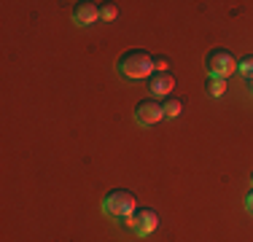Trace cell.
<instances>
[{
  "instance_id": "cell-6",
  "label": "cell",
  "mask_w": 253,
  "mask_h": 242,
  "mask_svg": "<svg viewBox=\"0 0 253 242\" xmlns=\"http://www.w3.org/2000/svg\"><path fill=\"white\" fill-rule=\"evenodd\" d=\"M100 19V3H94V0H78L73 3V22L76 24H94Z\"/></svg>"
},
{
  "instance_id": "cell-8",
  "label": "cell",
  "mask_w": 253,
  "mask_h": 242,
  "mask_svg": "<svg viewBox=\"0 0 253 242\" xmlns=\"http://www.w3.org/2000/svg\"><path fill=\"white\" fill-rule=\"evenodd\" d=\"M162 111H165V119H178L180 111H183V102H180L175 94H170V97L162 100Z\"/></svg>"
},
{
  "instance_id": "cell-13",
  "label": "cell",
  "mask_w": 253,
  "mask_h": 242,
  "mask_svg": "<svg viewBox=\"0 0 253 242\" xmlns=\"http://www.w3.org/2000/svg\"><path fill=\"white\" fill-rule=\"evenodd\" d=\"M245 210H248V213L253 215V189L248 191V197H245Z\"/></svg>"
},
{
  "instance_id": "cell-7",
  "label": "cell",
  "mask_w": 253,
  "mask_h": 242,
  "mask_svg": "<svg viewBox=\"0 0 253 242\" xmlns=\"http://www.w3.org/2000/svg\"><path fill=\"white\" fill-rule=\"evenodd\" d=\"M148 89H151L154 97H170V92L175 89V78H172V73H154L151 78H148Z\"/></svg>"
},
{
  "instance_id": "cell-4",
  "label": "cell",
  "mask_w": 253,
  "mask_h": 242,
  "mask_svg": "<svg viewBox=\"0 0 253 242\" xmlns=\"http://www.w3.org/2000/svg\"><path fill=\"white\" fill-rule=\"evenodd\" d=\"M126 229H132V232L137 234V237H148V234L156 232V226H159V213L151 207H137L132 215L124 218Z\"/></svg>"
},
{
  "instance_id": "cell-11",
  "label": "cell",
  "mask_w": 253,
  "mask_h": 242,
  "mask_svg": "<svg viewBox=\"0 0 253 242\" xmlns=\"http://www.w3.org/2000/svg\"><path fill=\"white\" fill-rule=\"evenodd\" d=\"M237 70L243 73L248 81L253 78V57H251V54H248V57H243V59H237Z\"/></svg>"
},
{
  "instance_id": "cell-2",
  "label": "cell",
  "mask_w": 253,
  "mask_h": 242,
  "mask_svg": "<svg viewBox=\"0 0 253 242\" xmlns=\"http://www.w3.org/2000/svg\"><path fill=\"white\" fill-rule=\"evenodd\" d=\"M102 210L111 218H126L137 210V197L126 189H113V191L105 194V199H102Z\"/></svg>"
},
{
  "instance_id": "cell-9",
  "label": "cell",
  "mask_w": 253,
  "mask_h": 242,
  "mask_svg": "<svg viewBox=\"0 0 253 242\" xmlns=\"http://www.w3.org/2000/svg\"><path fill=\"white\" fill-rule=\"evenodd\" d=\"M205 89H208V94L221 97V94L226 92V81H224V78H210V76H208V81H205Z\"/></svg>"
},
{
  "instance_id": "cell-14",
  "label": "cell",
  "mask_w": 253,
  "mask_h": 242,
  "mask_svg": "<svg viewBox=\"0 0 253 242\" xmlns=\"http://www.w3.org/2000/svg\"><path fill=\"white\" fill-rule=\"evenodd\" d=\"M251 183H253V172H251Z\"/></svg>"
},
{
  "instance_id": "cell-5",
  "label": "cell",
  "mask_w": 253,
  "mask_h": 242,
  "mask_svg": "<svg viewBox=\"0 0 253 242\" xmlns=\"http://www.w3.org/2000/svg\"><path fill=\"white\" fill-rule=\"evenodd\" d=\"M165 119V111H162V102L159 100H140L135 105V121L140 126H151L156 121Z\"/></svg>"
},
{
  "instance_id": "cell-12",
  "label": "cell",
  "mask_w": 253,
  "mask_h": 242,
  "mask_svg": "<svg viewBox=\"0 0 253 242\" xmlns=\"http://www.w3.org/2000/svg\"><path fill=\"white\" fill-rule=\"evenodd\" d=\"M154 73H170V62H167V57H154Z\"/></svg>"
},
{
  "instance_id": "cell-10",
  "label": "cell",
  "mask_w": 253,
  "mask_h": 242,
  "mask_svg": "<svg viewBox=\"0 0 253 242\" xmlns=\"http://www.w3.org/2000/svg\"><path fill=\"white\" fill-rule=\"evenodd\" d=\"M119 16V8H116V3H100V19H105V22H113Z\"/></svg>"
},
{
  "instance_id": "cell-3",
  "label": "cell",
  "mask_w": 253,
  "mask_h": 242,
  "mask_svg": "<svg viewBox=\"0 0 253 242\" xmlns=\"http://www.w3.org/2000/svg\"><path fill=\"white\" fill-rule=\"evenodd\" d=\"M205 68H208L210 78H224L226 81V76H232L237 70V59L226 48H210L208 57H205Z\"/></svg>"
},
{
  "instance_id": "cell-15",
  "label": "cell",
  "mask_w": 253,
  "mask_h": 242,
  "mask_svg": "<svg viewBox=\"0 0 253 242\" xmlns=\"http://www.w3.org/2000/svg\"><path fill=\"white\" fill-rule=\"evenodd\" d=\"M251 89H253V78H251Z\"/></svg>"
},
{
  "instance_id": "cell-1",
  "label": "cell",
  "mask_w": 253,
  "mask_h": 242,
  "mask_svg": "<svg viewBox=\"0 0 253 242\" xmlns=\"http://www.w3.org/2000/svg\"><path fill=\"white\" fill-rule=\"evenodd\" d=\"M116 70L122 73L124 78H132V81L151 78L154 76V57L146 48H126L122 57H119Z\"/></svg>"
}]
</instances>
